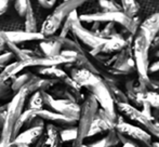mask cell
Segmentation results:
<instances>
[{
    "label": "cell",
    "mask_w": 159,
    "mask_h": 147,
    "mask_svg": "<svg viewBox=\"0 0 159 147\" xmlns=\"http://www.w3.org/2000/svg\"><path fill=\"white\" fill-rule=\"evenodd\" d=\"M132 43L125 39L124 37H118V38H111V39H106L104 43H102L101 46H98V48L92 49L90 51V54L93 57L98 56L100 54H113V53H118L119 51H121L127 44Z\"/></svg>",
    "instance_id": "12"
},
{
    "label": "cell",
    "mask_w": 159,
    "mask_h": 147,
    "mask_svg": "<svg viewBox=\"0 0 159 147\" xmlns=\"http://www.w3.org/2000/svg\"><path fill=\"white\" fill-rule=\"evenodd\" d=\"M142 110H141V113L143 114V115L145 116V117H147L148 119H155V118L153 117V108L151 107V105H149L147 102H142Z\"/></svg>",
    "instance_id": "33"
},
{
    "label": "cell",
    "mask_w": 159,
    "mask_h": 147,
    "mask_svg": "<svg viewBox=\"0 0 159 147\" xmlns=\"http://www.w3.org/2000/svg\"><path fill=\"white\" fill-rule=\"evenodd\" d=\"M7 42H8V40H7L6 34H4V32L0 30V44H6Z\"/></svg>",
    "instance_id": "38"
},
{
    "label": "cell",
    "mask_w": 159,
    "mask_h": 147,
    "mask_svg": "<svg viewBox=\"0 0 159 147\" xmlns=\"http://www.w3.org/2000/svg\"><path fill=\"white\" fill-rule=\"evenodd\" d=\"M155 56H156V57H158V59H159V50H157V51L155 52Z\"/></svg>",
    "instance_id": "43"
},
{
    "label": "cell",
    "mask_w": 159,
    "mask_h": 147,
    "mask_svg": "<svg viewBox=\"0 0 159 147\" xmlns=\"http://www.w3.org/2000/svg\"><path fill=\"white\" fill-rule=\"evenodd\" d=\"M54 39L61 44L62 50L65 51H74V52H78V53H84V51L82 50L81 46L79 44V42L75 41V40H70L68 38H62L60 36H53Z\"/></svg>",
    "instance_id": "22"
},
{
    "label": "cell",
    "mask_w": 159,
    "mask_h": 147,
    "mask_svg": "<svg viewBox=\"0 0 159 147\" xmlns=\"http://www.w3.org/2000/svg\"><path fill=\"white\" fill-rule=\"evenodd\" d=\"M98 4L102 9L101 12H121L120 4L113 0H101L98 1Z\"/></svg>",
    "instance_id": "28"
},
{
    "label": "cell",
    "mask_w": 159,
    "mask_h": 147,
    "mask_svg": "<svg viewBox=\"0 0 159 147\" xmlns=\"http://www.w3.org/2000/svg\"><path fill=\"white\" fill-rule=\"evenodd\" d=\"M153 117L156 119V121L159 123V111L158 110H155V109H153Z\"/></svg>",
    "instance_id": "39"
},
{
    "label": "cell",
    "mask_w": 159,
    "mask_h": 147,
    "mask_svg": "<svg viewBox=\"0 0 159 147\" xmlns=\"http://www.w3.org/2000/svg\"><path fill=\"white\" fill-rule=\"evenodd\" d=\"M139 32H141L146 37V39L151 42V44L153 43L159 33V13L157 12L149 15L143 23H141Z\"/></svg>",
    "instance_id": "15"
},
{
    "label": "cell",
    "mask_w": 159,
    "mask_h": 147,
    "mask_svg": "<svg viewBox=\"0 0 159 147\" xmlns=\"http://www.w3.org/2000/svg\"><path fill=\"white\" fill-rule=\"evenodd\" d=\"M25 32L28 33H38V20L33 9L32 2L30 3L27 12L25 14Z\"/></svg>",
    "instance_id": "21"
},
{
    "label": "cell",
    "mask_w": 159,
    "mask_h": 147,
    "mask_svg": "<svg viewBox=\"0 0 159 147\" xmlns=\"http://www.w3.org/2000/svg\"><path fill=\"white\" fill-rule=\"evenodd\" d=\"M98 109V103L93 95L89 94L84 97L80 105V115L77 121V139L73 142L71 147H80L84 144V140L87 137L90 127L92 124L96 111Z\"/></svg>",
    "instance_id": "6"
},
{
    "label": "cell",
    "mask_w": 159,
    "mask_h": 147,
    "mask_svg": "<svg viewBox=\"0 0 159 147\" xmlns=\"http://www.w3.org/2000/svg\"><path fill=\"white\" fill-rule=\"evenodd\" d=\"M0 135H1V132H0Z\"/></svg>",
    "instance_id": "45"
},
{
    "label": "cell",
    "mask_w": 159,
    "mask_h": 147,
    "mask_svg": "<svg viewBox=\"0 0 159 147\" xmlns=\"http://www.w3.org/2000/svg\"><path fill=\"white\" fill-rule=\"evenodd\" d=\"M14 60V56H13L12 53L10 52H6V53H2L0 55V69H3L7 65L10 64V62Z\"/></svg>",
    "instance_id": "32"
},
{
    "label": "cell",
    "mask_w": 159,
    "mask_h": 147,
    "mask_svg": "<svg viewBox=\"0 0 159 147\" xmlns=\"http://www.w3.org/2000/svg\"><path fill=\"white\" fill-rule=\"evenodd\" d=\"M84 3V2L81 1V0H66V1H63L60 6H57L54 9L53 13H51L44 20L39 33L44 38L54 36L55 32L59 30V28L62 26L64 21L67 19V16L73 11L77 10Z\"/></svg>",
    "instance_id": "3"
},
{
    "label": "cell",
    "mask_w": 159,
    "mask_h": 147,
    "mask_svg": "<svg viewBox=\"0 0 159 147\" xmlns=\"http://www.w3.org/2000/svg\"><path fill=\"white\" fill-rule=\"evenodd\" d=\"M4 120V114H2V111L0 110V128H2V124H3Z\"/></svg>",
    "instance_id": "40"
},
{
    "label": "cell",
    "mask_w": 159,
    "mask_h": 147,
    "mask_svg": "<svg viewBox=\"0 0 159 147\" xmlns=\"http://www.w3.org/2000/svg\"><path fill=\"white\" fill-rule=\"evenodd\" d=\"M38 3L44 9H51V8H53V6L55 4V1L54 0H50V1H48V0H39Z\"/></svg>",
    "instance_id": "35"
},
{
    "label": "cell",
    "mask_w": 159,
    "mask_h": 147,
    "mask_svg": "<svg viewBox=\"0 0 159 147\" xmlns=\"http://www.w3.org/2000/svg\"><path fill=\"white\" fill-rule=\"evenodd\" d=\"M60 83L59 80L55 79H49V78H41L39 76H35L26 86H24L23 90L27 95L36 92H47L51 88Z\"/></svg>",
    "instance_id": "14"
},
{
    "label": "cell",
    "mask_w": 159,
    "mask_h": 147,
    "mask_svg": "<svg viewBox=\"0 0 159 147\" xmlns=\"http://www.w3.org/2000/svg\"><path fill=\"white\" fill-rule=\"evenodd\" d=\"M142 102H147L153 109L159 111V93L153 92V91H148L146 93H138L135 108L142 106Z\"/></svg>",
    "instance_id": "18"
},
{
    "label": "cell",
    "mask_w": 159,
    "mask_h": 147,
    "mask_svg": "<svg viewBox=\"0 0 159 147\" xmlns=\"http://www.w3.org/2000/svg\"><path fill=\"white\" fill-rule=\"evenodd\" d=\"M17 147H30V146L25 145V144H20V145H17Z\"/></svg>",
    "instance_id": "42"
},
{
    "label": "cell",
    "mask_w": 159,
    "mask_h": 147,
    "mask_svg": "<svg viewBox=\"0 0 159 147\" xmlns=\"http://www.w3.org/2000/svg\"><path fill=\"white\" fill-rule=\"evenodd\" d=\"M80 22L86 23H115L120 25L122 28L126 29L132 36H135L138 33L140 23H138V19H129L127 15L122 12H95L88 13V14L79 15Z\"/></svg>",
    "instance_id": "5"
},
{
    "label": "cell",
    "mask_w": 159,
    "mask_h": 147,
    "mask_svg": "<svg viewBox=\"0 0 159 147\" xmlns=\"http://www.w3.org/2000/svg\"><path fill=\"white\" fill-rule=\"evenodd\" d=\"M107 87H108L109 93H111V99H113L114 103H115V106H116V104L129 103L125 92H122V91L118 88V86H115V84H107Z\"/></svg>",
    "instance_id": "25"
},
{
    "label": "cell",
    "mask_w": 159,
    "mask_h": 147,
    "mask_svg": "<svg viewBox=\"0 0 159 147\" xmlns=\"http://www.w3.org/2000/svg\"><path fill=\"white\" fill-rule=\"evenodd\" d=\"M132 57L135 64V70L139 75V78L144 80L149 86L148 67H149V50H151V42L146 39V37L139 32L135 34L132 41ZM149 91V90H148Z\"/></svg>",
    "instance_id": "4"
},
{
    "label": "cell",
    "mask_w": 159,
    "mask_h": 147,
    "mask_svg": "<svg viewBox=\"0 0 159 147\" xmlns=\"http://www.w3.org/2000/svg\"><path fill=\"white\" fill-rule=\"evenodd\" d=\"M8 7H9V1H7V0H0V15H2L8 10Z\"/></svg>",
    "instance_id": "37"
},
{
    "label": "cell",
    "mask_w": 159,
    "mask_h": 147,
    "mask_svg": "<svg viewBox=\"0 0 159 147\" xmlns=\"http://www.w3.org/2000/svg\"><path fill=\"white\" fill-rule=\"evenodd\" d=\"M36 72L39 75H44L48 76L49 79H55L59 80L60 82H62L64 79H66L68 77L67 73L64 69H62L59 66H53V67H37Z\"/></svg>",
    "instance_id": "19"
},
{
    "label": "cell",
    "mask_w": 159,
    "mask_h": 147,
    "mask_svg": "<svg viewBox=\"0 0 159 147\" xmlns=\"http://www.w3.org/2000/svg\"><path fill=\"white\" fill-rule=\"evenodd\" d=\"M117 134H118V137H119L120 143H122V147H139L135 143H134V142H132V141H130V140L126 139L125 136L120 135L119 133H117Z\"/></svg>",
    "instance_id": "34"
},
{
    "label": "cell",
    "mask_w": 159,
    "mask_h": 147,
    "mask_svg": "<svg viewBox=\"0 0 159 147\" xmlns=\"http://www.w3.org/2000/svg\"><path fill=\"white\" fill-rule=\"evenodd\" d=\"M4 46H6V49L8 50V52L12 53L16 61H27V60H30V57L24 53V51L22 49L17 48V46H15V44L7 42Z\"/></svg>",
    "instance_id": "27"
},
{
    "label": "cell",
    "mask_w": 159,
    "mask_h": 147,
    "mask_svg": "<svg viewBox=\"0 0 159 147\" xmlns=\"http://www.w3.org/2000/svg\"><path fill=\"white\" fill-rule=\"evenodd\" d=\"M60 139L61 142H74L77 139V128L71 127V128H65L60 130Z\"/></svg>",
    "instance_id": "29"
},
{
    "label": "cell",
    "mask_w": 159,
    "mask_h": 147,
    "mask_svg": "<svg viewBox=\"0 0 159 147\" xmlns=\"http://www.w3.org/2000/svg\"><path fill=\"white\" fill-rule=\"evenodd\" d=\"M44 106H48L54 113L73 118L78 121L80 115V105L68 100H55L48 92H41Z\"/></svg>",
    "instance_id": "8"
},
{
    "label": "cell",
    "mask_w": 159,
    "mask_h": 147,
    "mask_svg": "<svg viewBox=\"0 0 159 147\" xmlns=\"http://www.w3.org/2000/svg\"><path fill=\"white\" fill-rule=\"evenodd\" d=\"M69 77L80 87L86 88L90 92L91 95L95 97L101 108L111 116L113 119L117 120V110L114 103L111 95L109 93L108 87L102 79V77L95 74L88 72L86 69H79V68L73 67L70 69V76Z\"/></svg>",
    "instance_id": "1"
},
{
    "label": "cell",
    "mask_w": 159,
    "mask_h": 147,
    "mask_svg": "<svg viewBox=\"0 0 159 147\" xmlns=\"http://www.w3.org/2000/svg\"><path fill=\"white\" fill-rule=\"evenodd\" d=\"M152 147H159V141H158V142H154V143H152Z\"/></svg>",
    "instance_id": "41"
},
{
    "label": "cell",
    "mask_w": 159,
    "mask_h": 147,
    "mask_svg": "<svg viewBox=\"0 0 159 147\" xmlns=\"http://www.w3.org/2000/svg\"><path fill=\"white\" fill-rule=\"evenodd\" d=\"M126 96L128 99L130 105L135 107V102H136V95H135V80L133 78L127 80L126 82Z\"/></svg>",
    "instance_id": "26"
},
{
    "label": "cell",
    "mask_w": 159,
    "mask_h": 147,
    "mask_svg": "<svg viewBox=\"0 0 159 147\" xmlns=\"http://www.w3.org/2000/svg\"><path fill=\"white\" fill-rule=\"evenodd\" d=\"M115 130L120 135L134 142L139 147H152L153 137L140 127L125 121L124 117L120 115H118L117 117V124H116Z\"/></svg>",
    "instance_id": "7"
},
{
    "label": "cell",
    "mask_w": 159,
    "mask_h": 147,
    "mask_svg": "<svg viewBox=\"0 0 159 147\" xmlns=\"http://www.w3.org/2000/svg\"><path fill=\"white\" fill-rule=\"evenodd\" d=\"M30 3V1H26V0H19V1H15L14 8L20 16H25Z\"/></svg>",
    "instance_id": "31"
},
{
    "label": "cell",
    "mask_w": 159,
    "mask_h": 147,
    "mask_svg": "<svg viewBox=\"0 0 159 147\" xmlns=\"http://www.w3.org/2000/svg\"><path fill=\"white\" fill-rule=\"evenodd\" d=\"M157 37H159V33H158V36H157Z\"/></svg>",
    "instance_id": "44"
},
{
    "label": "cell",
    "mask_w": 159,
    "mask_h": 147,
    "mask_svg": "<svg viewBox=\"0 0 159 147\" xmlns=\"http://www.w3.org/2000/svg\"><path fill=\"white\" fill-rule=\"evenodd\" d=\"M7 37V40L10 43H13L16 46L17 43L26 41H34V40H43L44 37L38 33H28L25 30H20V32H4Z\"/></svg>",
    "instance_id": "16"
},
{
    "label": "cell",
    "mask_w": 159,
    "mask_h": 147,
    "mask_svg": "<svg viewBox=\"0 0 159 147\" xmlns=\"http://www.w3.org/2000/svg\"><path fill=\"white\" fill-rule=\"evenodd\" d=\"M40 50H41L42 54L44 57H55L59 56L62 52V47L57 40L54 39V37H49L44 38L39 44Z\"/></svg>",
    "instance_id": "17"
},
{
    "label": "cell",
    "mask_w": 159,
    "mask_h": 147,
    "mask_svg": "<svg viewBox=\"0 0 159 147\" xmlns=\"http://www.w3.org/2000/svg\"><path fill=\"white\" fill-rule=\"evenodd\" d=\"M159 72V60L156 62H154L153 64H149V67H148V74L152 73H158Z\"/></svg>",
    "instance_id": "36"
},
{
    "label": "cell",
    "mask_w": 159,
    "mask_h": 147,
    "mask_svg": "<svg viewBox=\"0 0 159 147\" xmlns=\"http://www.w3.org/2000/svg\"><path fill=\"white\" fill-rule=\"evenodd\" d=\"M118 144H120L119 137L116 132V130H111L105 134L104 137L101 140L94 142V143L90 144V147H115Z\"/></svg>",
    "instance_id": "20"
},
{
    "label": "cell",
    "mask_w": 159,
    "mask_h": 147,
    "mask_svg": "<svg viewBox=\"0 0 159 147\" xmlns=\"http://www.w3.org/2000/svg\"><path fill=\"white\" fill-rule=\"evenodd\" d=\"M27 94L23 89L15 93L12 101L8 104L4 114V120L2 124L1 135H0V147H6L13 141V130L23 113V107L25 104Z\"/></svg>",
    "instance_id": "2"
},
{
    "label": "cell",
    "mask_w": 159,
    "mask_h": 147,
    "mask_svg": "<svg viewBox=\"0 0 159 147\" xmlns=\"http://www.w3.org/2000/svg\"><path fill=\"white\" fill-rule=\"evenodd\" d=\"M71 33L73 35L77 38L78 40L82 42L86 46L90 47L91 49H95L102 43H104L105 40L103 38L98 37V35L93 34L92 32L88 30L82 26L81 22L79 21V16L76 17L73 21V25H71Z\"/></svg>",
    "instance_id": "10"
},
{
    "label": "cell",
    "mask_w": 159,
    "mask_h": 147,
    "mask_svg": "<svg viewBox=\"0 0 159 147\" xmlns=\"http://www.w3.org/2000/svg\"><path fill=\"white\" fill-rule=\"evenodd\" d=\"M121 12L129 19H134L140 10V6L134 0H124L121 1Z\"/></svg>",
    "instance_id": "23"
},
{
    "label": "cell",
    "mask_w": 159,
    "mask_h": 147,
    "mask_svg": "<svg viewBox=\"0 0 159 147\" xmlns=\"http://www.w3.org/2000/svg\"><path fill=\"white\" fill-rule=\"evenodd\" d=\"M36 75H34L33 73L27 72V73L22 74L21 76H19V77H15L14 79H13L12 83H11V90L14 91V92L16 93L17 91L21 90L24 86H26V84H27Z\"/></svg>",
    "instance_id": "24"
},
{
    "label": "cell",
    "mask_w": 159,
    "mask_h": 147,
    "mask_svg": "<svg viewBox=\"0 0 159 147\" xmlns=\"http://www.w3.org/2000/svg\"><path fill=\"white\" fill-rule=\"evenodd\" d=\"M44 132V121L40 118H36L30 123V128L24 132L20 133L12 142H14L16 145L25 144V145H34L38 140L41 137Z\"/></svg>",
    "instance_id": "9"
},
{
    "label": "cell",
    "mask_w": 159,
    "mask_h": 147,
    "mask_svg": "<svg viewBox=\"0 0 159 147\" xmlns=\"http://www.w3.org/2000/svg\"><path fill=\"white\" fill-rule=\"evenodd\" d=\"M44 104L43 100H42V94L41 92H36L32 95L28 103V109H35V110H40L43 109Z\"/></svg>",
    "instance_id": "30"
},
{
    "label": "cell",
    "mask_w": 159,
    "mask_h": 147,
    "mask_svg": "<svg viewBox=\"0 0 159 147\" xmlns=\"http://www.w3.org/2000/svg\"><path fill=\"white\" fill-rule=\"evenodd\" d=\"M36 116L40 119H42L43 121H50L52 122V124L54 126H60L63 129L65 128H71V127H76L77 126V120L73 119V118L66 117L63 116L61 114L54 113L52 110L49 109H40V110H36Z\"/></svg>",
    "instance_id": "13"
},
{
    "label": "cell",
    "mask_w": 159,
    "mask_h": 147,
    "mask_svg": "<svg viewBox=\"0 0 159 147\" xmlns=\"http://www.w3.org/2000/svg\"><path fill=\"white\" fill-rule=\"evenodd\" d=\"M116 124H117V120L113 119L102 108H98V111H96L94 120H93L92 124L90 127V130H89L87 137L93 136V135H96L98 133H103V132L107 133L111 130H115Z\"/></svg>",
    "instance_id": "11"
}]
</instances>
